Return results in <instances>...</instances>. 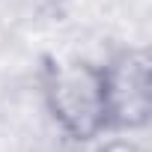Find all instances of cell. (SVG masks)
<instances>
[{"mask_svg": "<svg viewBox=\"0 0 152 152\" xmlns=\"http://www.w3.org/2000/svg\"><path fill=\"white\" fill-rule=\"evenodd\" d=\"M110 131H140L152 116V57L146 48H122L102 63Z\"/></svg>", "mask_w": 152, "mask_h": 152, "instance_id": "obj_2", "label": "cell"}, {"mask_svg": "<svg viewBox=\"0 0 152 152\" xmlns=\"http://www.w3.org/2000/svg\"><path fill=\"white\" fill-rule=\"evenodd\" d=\"M96 152H146L140 143H134V140H128V137H110V140H104Z\"/></svg>", "mask_w": 152, "mask_h": 152, "instance_id": "obj_3", "label": "cell"}, {"mask_svg": "<svg viewBox=\"0 0 152 152\" xmlns=\"http://www.w3.org/2000/svg\"><path fill=\"white\" fill-rule=\"evenodd\" d=\"M39 3H45V6H57V3H63V0H39Z\"/></svg>", "mask_w": 152, "mask_h": 152, "instance_id": "obj_4", "label": "cell"}, {"mask_svg": "<svg viewBox=\"0 0 152 152\" xmlns=\"http://www.w3.org/2000/svg\"><path fill=\"white\" fill-rule=\"evenodd\" d=\"M42 104L57 131L75 143H93L110 134L104 78L93 60H48L42 69Z\"/></svg>", "mask_w": 152, "mask_h": 152, "instance_id": "obj_1", "label": "cell"}]
</instances>
